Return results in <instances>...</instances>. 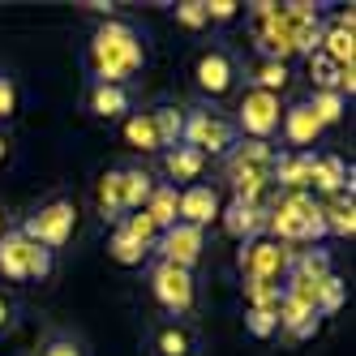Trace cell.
Here are the masks:
<instances>
[{"mask_svg": "<svg viewBox=\"0 0 356 356\" xmlns=\"http://www.w3.org/2000/svg\"><path fill=\"white\" fill-rule=\"evenodd\" d=\"M245 5H236V0H207V17L211 26H232V22L241 17Z\"/></svg>", "mask_w": 356, "mask_h": 356, "instance_id": "obj_38", "label": "cell"}, {"mask_svg": "<svg viewBox=\"0 0 356 356\" xmlns=\"http://www.w3.org/2000/svg\"><path fill=\"white\" fill-rule=\"evenodd\" d=\"M0 275L9 284H31V279L43 284L52 275V249L26 241L17 227H5V236H0Z\"/></svg>", "mask_w": 356, "mask_h": 356, "instance_id": "obj_6", "label": "cell"}, {"mask_svg": "<svg viewBox=\"0 0 356 356\" xmlns=\"http://www.w3.org/2000/svg\"><path fill=\"white\" fill-rule=\"evenodd\" d=\"M305 60H309V78H314V90H335V86H339V69H343V65H330L322 52L305 56ZM335 95H339V90H335Z\"/></svg>", "mask_w": 356, "mask_h": 356, "instance_id": "obj_34", "label": "cell"}, {"mask_svg": "<svg viewBox=\"0 0 356 356\" xmlns=\"http://www.w3.org/2000/svg\"><path fill=\"white\" fill-rule=\"evenodd\" d=\"M150 296H155V305H159L168 318L185 322V318L193 314V305H197L193 270H181V266L155 262V266H150Z\"/></svg>", "mask_w": 356, "mask_h": 356, "instance_id": "obj_9", "label": "cell"}, {"mask_svg": "<svg viewBox=\"0 0 356 356\" xmlns=\"http://www.w3.org/2000/svg\"><path fill=\"white\" fill-rule=\"evenodd\" d=\"M322 227L339 241L356 236V207H352V193H335L330 202H322Z\"/></svg>", "mask_w": 356, "mask_h": 356, "instance_id": "obj_22", "label": "cell"}, {"mask_svg": "<svg viewBox=\"0 0 356 356\" xmlns=\"http://www.w3.org/2000/svg\"><path fill=\"white\" fill-rule=\"evenodd\" d=\"M0 236H5V223H0Z\"/></svg>", "mask_w": 356, "mask_h": 356, "instance_id": "obj_42", "label": "cell"}, {"mask_svg": "<svg viewBox=\"0 0 356 356\" xmlns=\"http://www.w3.org/2000/svg\"><path fill=\"white\" fill-rule=\"evenodd\" d=\"M202 249H207V232L202 227H189V223H172L168 232H159L155 241V262H168V266H181V270H193L202 262Z\"/></svg>", "mask_w": 356, "mask_h": 356, "instance_id": "obj_11", "label": "cell"}, {"mask_svg": "<svg viewBox=\"0 0 356 356\" xmlns=\"http://www.w3.org/2000/svg\"><path fill=\"white\" fill-rule=\"evenodd\" d=\"M279 120H284V104L279 95L270 90H258V86H245L241 99H236V134L245 142H270L279 134Z\"/></svg>", "mask_w": 356, "mask_h": 356, "instance_id": "obj_8", "label": "cell"}, {"mask_svg": "<svg viewBox=\"0 0 356 356\" xmlns=\"http://www.w3.org/2000/svg\"><path fill=\"white\" fill-rule=\"evenodd\" d=\"M13 112H17V86H13V78L0 73V120H9Z\"/></svg>", "mask_w": 356, "mask_h": 356, "instance_id": "obj_39", "label": "cell"}, {"mask_svg": "<svg viewBox=\"0 0 356 356\" xmlns=\"http://www.w3.org/2000/svg\"><path fill=\"white\" fill-rule=\"evenodd\" d=\"M292 275H300V279H314V284H322L326 275H335L330 270V253L326 249H300L296 258H292Z\"/></svg>", "mask_w": 356, "mask_h": 356, "instance_id": "obj_29", "label": "cell"}, {"mask_svg": "<svg viewBox=\"0 0 356 356\" xmlns=\"http://www.w3.org/2000/svg\"><path fill=\"white\" fill-rule=\"evenodd\" d=\"M245 326H249V335L270 339L275 330H279V318H275V309H249V314H245Z\"/></svg>", "mask_w": 356, "mask_h": 356, "instance_id": "obj_37", "label": "cell"}, {"mask_svg": "<svg viewBox=\"0 0 356 356\" xmlns=\"http://www.w3.org/2000/svg\"><path fill=\"white\" fill-rule=\"evenodd\" d=\"M262 232L279 245H314L326 236L322 227V202H314V193H279L266 207V227Z\"/></svg>", "mask_w": 356, "mask_h": 356, "instance_id": "obj_2", "label": "cell"}, {"mask_svg": "<svg viewBox=\"0 0 356 356\" xmlns=\"http://www.w3.org/2000/svg\"><path fill=\"white\" fill-rule=\"evenodd\" d=\"M236 82H241V65H236V56L227 52V47H207V52H197V60H193V86L207 99L232 95Z\"/></svg>", "mask_w": 356, "mask_h": 356, "instance_id": "obj_10", "label": "cell"}, {"mask_svg": "<svg viewBox=\"0 0 356 356\" xmlns=\"http://www.w3.org/2000/svg\"><path fill=\"white\" fill-rule=\"evenodd\" d=\"M348 296V284L339 275H326L322 284H318V318H330V314H339V305Z\"/></svg>", "mask_w": 356, "mask_h": 356, "instance_id": "obj_31", "label": "cell"}, {"mask_svg": "<svg viewBox=\"0 0 356 356\" xmlns=\"http://www.w3.org/2000/svg\"><path fill=\"white\" fill-rule=\"evenodd\" d=\"M73 227H78V207H73V197H47L26 215V223H22L17 232L56 253V249H65L73 241Z\"/></svg>", "mask_w": 356, "mask_h": 356, "instance_id": "obj_5", "label": "cell"}, {"mask_svg": "<svg viewBox=\"0 0 356 356\" xmlns=\"http://www.w3.org/2000/svg\"><path fill=\"white\" fill-rule=\"evenodd\" d=\"M279 138H284V150H314L318 138H322V124L318 116L309 112V104H288L284 108V120H279Z\"/></svg>", "mask_w": 356, "mask_h": 356, "instance_id": "obj_13", "label": "cell"}, {"mask_svg": "<svg viewBox=\"0 0 356 356\" xmlns=\"http://www.w3.org/2000/svg\"><path fill=\"white\" fill-rule=\"evenodd\" d=\"M142 215L155 223V232H168V227L176 223V215H181V189H172L168 181H159V185H155V193L146 197Z\"/></svg>", "mask_w": 356, "mask_h": 356, "instance_id": "obj_21", "label": "cell"}, {"mask_svg": "<svg viewBox=\"0 0 356 356\" xmlns=\"http://www.w3.org/2000/svg\"><path fill=\"white\" fill-rule=\"evenodd\" d=\"M150 356H197V335L189 322L163 318L150 326Z\"/></svg>", "mask_w": 356, "mask_h": 356, "instance_id": "obj_16", "label": "cell"}, {"mask_svg": "<svg viewBox=\"0 0 356 356\" xmlns=\"http://www.w3.org/2000/svg\"><path fill=\"white\" fill-rule=\"evenodd\" d=\"M39 356H90V352H86V343L78 335H69V330H52V335L43 339Z\"/></svg>", "mask_w": 356, "mask_h": 356, "instance_id": "obj_33", "label": "cell"}, {"mask_svg": "<svg viewBox=\"0 0 356 356\" xmlns=\"http://www.w3.org/2000/svg\"><path fill=\"white\" fill-rule=\"evenodd\" d=\"M202 172H207V155H197L193 146H172V150H163V176H168L172 189L197 185Z\"/></svg>", "mask_w": 356, "mask_h": 356, "instance_id": "obj_17", "label": "cell"}, {"mask_svg": "<svg viewBox=\"0 0 356 356\" xmlns=\"http://www.w3.org/2000/svg\"><path fill=\"white\" fill-rule=\"evenodd\" d=\"M150 124H155L159 150H172V146H181V129H185V108H176V104H159V108H150Z\"/></svg>", "mask_w": 356, "mask_h": 356, "instance_id": "obj_25", "label": "cell"}, {"mask_svg": "<svg viewBox=\"0 0 356 356\" xmlns=\"http://www.w3.org/2000/svg\"><path fill=\"white\" fill-rule=\"evenodd\" d=\"M172 17H176V26H185V31H207L211 26L207 0H181V5H172Z\"/></svg>", "mask_w": 356, "mask_h": 356, "instance_id": "obj_32", "label": "cell"}, {"mask_svg": "<svg viewBox=\"0 0 356 356\" xmlns=\"http://www.w3.org/2000/svg\"><path fill=\"white\" fill-rule=\"evenodd\" d=\"M279 296H284V284H245L249 309H279Z\"/></svg>", "mask_w": 356, "mask_h": 356, "instance_id": "obj_36", "label": "cell"}, {"mask_svg": "<svg viewBox=\"0 0 356 356\" xmlns=\"http://www.w3.org/2000/svg\"><path fill=\"white\" fill-rule=\"evenodd\" d=\"M270 163H275V146L270 142H236L223 155V181L232 189L236 202H262L270 185Z\"/></svg>", "mask_w": 356, "mask_h": 356, "instance_id": "obj_3", "label": "cell"}, {"mask_svg": "<svg viewBox=\"0 0 356 356\" xmlns=\"http://www.w3.org/2000/svg\"><path fill=\"white\" fill-rule=\"evenodd\" d=\"M219 223H223V232L232 236V241H253V236H262V227H266V207L262 202H227V207L219 211Z\"/></svg>", "mask_w": 356, "mask_h": 356, "instance_id": "obj_15", "label": "cell"}, {"mask_svg": "<svg viewBox=\"0 0 356 356\" xmlns=\"http://www.w3.org/2000/svg\"><path fill=\"white\" fill-rule=\"evenodd\" d=\"M120 172V207H124V215H134V211H142L146 207V197L155 193V172L150 168H142V163H124V168H116Z\"/></svg>", "mask_w": 356, "mask_h": 356, "instance_id": "obj_19", "label": "cell"}, {"mask_svg": "<svg viewBox=\"0 0 356 356\" xmlns=\"http://www.w3.org/2000/svg\"><path fill=\"white\" fill-rule=\"evenodd\" d=\"M292 258H296V249L279 245V241H270V236H253V241H245L241 253H236L245 284H284L288 270H292Z\"/></svg>", "mask_w": 356, "mask_h": 356, "instance_id": "obj_7", "label": "cell"}, {"mask_svg": "<svg viewBox=\"0 0 356 356\" xmlns=\"http://www.w3.org/2000/svg\"><path fill=\"white\" fill-rule=\"evenodd\" d=\"M241 142V134H236V124L227 120V116H219L211 104H197V108H185V129H181V146H193L197 155H227Z\"/></svg>", "mask_w": 356, "mask_h": 356, "instance_id": "obj_4", "label": "cell"}, {"mask_svg": "<svg viewBox=\"0 0 356 356\" xmlns=\"http://www.w3.org/2000/svg\"><path fill=\"white\" fill-rule=\"evenodd\" d=\"M134 108V95L129 86H86V112L95 120H124Z\"/></svg>", "mask_w": 356, "mask_h": 356, "instance_id": "obj_18", "label": "cell"}, {"mask_svg": "<svg viewBox=\"0 0 356 356\" xmlns=\"http://www.w3.org/2000/svg\"><path fill=\"white\" fill-rule=\"evenodd\" d=\"M13 318H17V305H13L5 292H0V335H5V330L13 326Z\"/></svg>", "mask_w": 356, "mask_h": 356, "instance_id": "obj_40", "label": "cell"}, {"mask_svg": "<svg viewBox=\"0 0 356 356\" xmlns=\"http://www.w3.org/2000/svg\"><path fill=\"white\" fill-rule=\"evenodd\" d=\"M5 150H9V146H5V138H0V163H5Z\"/></svg>", "mask_w": 356, "mask_h": 356, "instance_id": "obj_41", "label": "cell"}, {"mask_svg": "<svg viewBox=\"0 0 356 356\" xmlns=\"http://www.w3.org/2000/svg\"><path fill=\"white\" fill-rule=\"evenodd\" d=\"M146 60H150V47L134 22L104 17L95 26L90 47H86V73L95 86H124L146 69Z\"/></svg>", "mask_w": 356, "mask_h": 356, "instance_id": "obj_1", "label": "cell"}, {"mask_svg": "<svg viewBox=\"0 0 356 356\" xmlns=\"http://www.w3.org/2000/svg\"><path fill=\"white\" fill-rule=\"evenodd\" d=\"M120 134H124V146L142 150V155H163L159 138H155V124H150V112H129L120 120Z\"/></svg>", "mask_w": 356, "mask_h": 356, "instance_id": "obj_23", "label": "cell"}, {"mask_svg": "<svg viewBox=\"0 0 356 356\" xmlns=\"http://www.w3.org/2000/svg\"><path fill=\"white\" fill-rule=\"evenodd\" d=\"M288 82H292V69L279 65V60H262V56H258V60H253V69H249V86H258V90L284 95Z\"/></svg>", "mask_w": 356, "mask_h": 356, "instance_id": "obj_27", "label": "cell"}, {"mask_svg": "<svg viewBox=\"0 0 356 356\" xmlns=\"http://www.w3.org/2000/svg\"><path fill=\"white\" fill-rule=\"evenodd\" d=\"M305 104H309V112L318 116L322 129L339 124V120H343V112H348V99H343V95H335V90H314L309 99H305Z\"/></svg>", "mask_w": 356, "mask_h": 356, "instance_id": "obj_28", "label": "cell"}, {"mask_svg": "<svg viewBox=\"0 0 356 356\" xmlns=\"http://www.w3.org/2000/svg\"><path fill=\"white\" fill-rule=\"evenodd\" d=\"M314 159H318V150H279L270 163V181L279 185V193H309Z\"/></svg>", "mask_w": 356, "mask_h": 356, "instance_id": "obj_12", "label": "cell"}, {"mask_svg": "<svg viewBox=\"0 0 356 356\" xmlns=\"http://www.w3.org/2000/svg\"><path fill=\"white\" fill-rule=\"evenodd\" d=\"M116 227H120L124 236H134L138 245H146V249H155V241H159V232H155V223H150V219H146L142 211H134V215H124V219H120Z\"/></svg>", "mask_w": 356, "mask_h": 356, "instance_id": "obj_35", "label": "cell"}, {"mask_svg": "<svg viewBox=\"0 0 356 356\" xmlns=\"http://www.w3.org/2000/svg\"><path fill=\"white\" fill-rule=\"evenodd\" d=\"M318 52H322L330 65H352V60H356L352 31H348V26H322V43H318Z\"/></svg>", "mask_w": 356, "mask_h": 356, "instance_id": "obj_26", "label": "cell"}, {"mask_svg": "<svg viewBox=\"0 0 356 356\" xmlns=\"http://www.w3.org/2000/svg\"><path fill=\"white\" fill-rule=\"evenodd\" d=\"M95 211L104 223H120L124 219V207H120V172L108 168L104 176H99V185H95Z\"/></svg>", "mask_w": 356, "mask_h": 356, "instance_id": "obj_24", "label": "cell"}, {"mask_svg": "<svg viewBox=\"0 0 356 356\" xmlns=\"http://www.w3.org/2000/svg\"><path fill=\"white\" fill-rule=\"evenodd\" d=\"M309 189H318V193H352V168L339 155H318Z\"/></svg>", "mask_w": 356, "mask_h": 356, "instance_id": "obj_20", "label": "cell"}, {"mask_svg": "<svg viewBox=\"0 0 356 356\" xmlns=\"http://www.w3.org/2000/svg\"><path fill=\"white\" fill-rule=\"evenodd\" d=\"M146 253H150V249H146V245H138L134 236H124L120 227L108 236V258H112V262H120V266H142V262H146Z\"/></svg>", "mask_w": 356, "mask_h": 356, "instance_id": "obj_30", "label": "cell"}, {"mask_svg": "<svg viewBox=\"0 0 356 356\" xmlns=\"http://www.w3.org/2000/svg\"><path fill=\"white\" fill-rule=\"evenodd\" d=\"M219 211H223L219 189L197 181V185L181 189V215H176V223H189V227H202V232H207V223H215Z\"/></svg>", "mask_w": 356, "mask_h": 356, "instance_id": "obj_14", "label": "cell"}]
</instances>
